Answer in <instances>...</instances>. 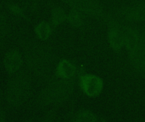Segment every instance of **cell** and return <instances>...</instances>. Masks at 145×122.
Listing matches in <instances>:
<instances>
[{
	"label": "cell",
	"instance_id": "obj_1",
	"mask_svg": "<svg viewBox=\"0 0 145 122\" xmlns=\"http://www.w3.org/2000/svg\"><path fill=\"white\" fill-rule=\"evenodd\" d=\"M21 53L29 72L38 80H47L55 61L53 48L37 39L25 40L21 42Z\"/></svg>",
	"mask_w": 145,
	"mask_h": 122
},
{
	"label": "cell",
	"instance_id": "obj_2",
	"mask_svg": "<svg viewBox=\"0 0 145 122\" xmlns=\"http://www.w3.org/2000/svg\"><path fill=\"white\" fill-rule=\"evenodd\" d=\"M77 85V77L73 79H60L54 76L41 90L37 98L38 108H59L71 98Z\"/></svg>",
	"mask_w": 145,
	"mask_h": 122
},
{
	"label": "cell",
	"instance_id": "obj_3",
	"mask_svg": "<svg viewBox=\"0 0 145 122\" xmlns=\"http://www.w3.org/2000/svg\"><path fill=\"white\" fill-rule=\"evenodd\" d=\"M5 89V99L8 105L17 109L24 105L32 93V80L29 73L18 71L11 75Z\"/></svg>",
	"mask_w": 145,
	"mask_h": 122
},
{
	"label": "cell",
	"instance_id": "obj_4",
	"mask_svg": "<svg viewBox=\"0 0 145 122\" xmlns=\"http://www.w3.org/2000/svg\"><path fill=\"white\" fill-rule=\"evenodd\" d=\"M63 3L76 9L84 14L86 17L105 21L110 18L111 14L108 13L104 6L98 0H60Z\"/></svg>",
	"mask_w": 145,
	"mask_h": 122
},
{
	"label": "cell",
	"instance_id": "obj_5",
	"mask_svg": "<svg viewBox=\"0 0 145 122\" xmlns=\"http://www.w3.org/2000/svg\"><path fill=\"white\" fill-rule=\"evenodd\" d=\"M77 86L85 96L93 99L103 92L105 82L96 74L83 72L77 76Z\"/></svg>",
	"mask_w": 145,
	"mask_h": 122
},
{
	"label": "cell",
	"instance_id": "obj_6",
	"mask_svg": "<svg viewBox=\"0 0 145 122\" xmlns=\"http://www.w3.org/2000/svg\"><path fill=\"white\" fill-rule=\"evenodd\" d=\"M105 24L107 25V40L110 48L114 52H121L125 48V34L122 29V22L111 14Z\"/></svg>",
	"mask_w": 145,
	"mask_h": 122
},
{
	"label": "cell",
	"instance_id": "obj_7",
	"mask_svg": "<svg viewBox=\"0 0 145 122\" xmlns=\"http://www.w3.org/2000/svg\"><path fill=\"white\" fill-rule=\"evenodd\" d=\"M115 16L121 20V21L128 23L145 22V0L117 8L115 10Z\"/></svg>",
	"mask_w": 145,
	"mask_h": 122
},
{
	"label": "cell",
	"instance_id": "obj_8",
	"mask_svg": "<svg viewBox=\"0 0 145 122\" xmlns=\"http://www.w3.org/2000/svg\"><path fill=\"white\" fill-rule=\"evenodd\" d=\"M128 51V59L133 69L139 73L145 75V37L144 31L141 41L131 48Z\"/></svg>",
	"mask_w": 145,
	"mask_h": 122
},
{
	"label": "cell",
	"instance_id": "obj_9",
	"mask_svg": "<svg viewBox=\"0 0 145 122\" xmlns=\"http://www.w3.org/2000/svg\"><path fill=\"white\" fill-rule=\"evenodd\" d=\"M3 67L9 75H14L21 70L24 63L22 53L17 48H13L6 52L3 57Z\"/></svg>",
	"mask_w": 145,
	"mask_h": 122
},
{
	"label": "cell",
	"instance_id": "obj_10",
	"mask_svg": "<svg viewBox=\"0 0 145 122\" xmlns=\"http://www.w3.org/2000/svg\"><path fill=\"white\" fill-rule=\"evenodd\" d=\"M54 76L60 79H73L78 76V69L76 65L68 59L59 60L54 70Z\"/></svg>",
	"mask_w": 145,
	"mask_h": 122
},
{
	"label": "cell",
	"instance_id": "obj_11",
	"mask_svg": "<svg viewBox=\"0 0 145 122\" xmlns=\"http://www.w3.org/2000/svg\"><path fill=\"white\" fill-rule=\"evenodd\" d=\"M54 30V29L49 21L42 20L34 26L33 31H34L36 39L41 42H46L52 36Z\"/></svg>",
	"mask_w": 145,
	"mask_h": 122
},
{
	"label": "cell",
	"instance_id": "obj_12",
	"mask_svg": "<svg viewBox=\"0 0 145 122\" xmlns=\"http://www.w3.org/2000/svg\"><path fill=\"white\" fill-rule=\"evenodd\" d=\"M67 20V12L61 6L54 5L51 8L50 11V20L54 29L58 28Z\"/></svg>",
	"mask_w": 145,
	"mask_h": 122
},
{
	"label": "cell",
	"instance_id": "obj_13",
	"mask_svg": "<svg viewBox=\"0 0 145 122\" xmlns=\"http://www.w3.org/2000/svg\"><path fill=\"white\" fill-rule=\"evenodd\" d=\"M11 31V25L7 14L0 8V46L6 41Z\"/></svg>",
	"mask_w": 145,
	"mask_h": 122
},
{
	"label": "cell",
	"instance_id": "obj_14",
	"mask_svg": "<svg viewBox=\"0 0 145 122\" xmlns=\"http://www.w3.org/2000/svg\"><path fill=\"white\" fill-rule=\"evenodd\" d=\"M85 15L82 14L81 12L76 9H70L67 13V20L66 22L69 23L74 28H82L85 23Z\"/></svg>",
	"mask_w": 145,
	"mask_h": 122
},
{
	"label": "cell",
	"instance_id": "obj_15",
	"mask_svg": "<svg viewBox=\"0 0 145 122\" xmlns=\"http://www.w3.org/2000/svg\"><path fill=\"white\" fill-rule=\"evenodd\" d=\"M76 122H100L98 116L88 109H81L76 112Z\"/></svg>",
	"mask_w": 145,
	"mask_h": 122
},
{
	"label": "cell",
	"instance_id": "obj_16",
	"mask_svg": "<svg viewBox=\"0 0 145 122\" xmlns=\"http://www.w3.org/2000/svg\"><path fill=\"white\" fill-rule=\"evenodd\" d=\"M39 122H61L57 108L50 109L40 120Z\"/></svg>",
	"mask_w": 145,
	"mask_h": 122
},
{
	"label": "cell",
	"instance_id": "obj_17",
	"mask_svg": "<svg viewBox=\"0 0 145 122\" xmlns=\"http://www.w3.org/2000/svg\"><path fill=\"white\" fill-rule=\"evenodd\" d=\"M6 8L8 9V11L15 17H18V18H25L26 17L25 9L16 3H8L6 5Z\"/></svg>",
	"mask_w": 145,
	"mask_h": 122
},
{
	"label": "cell",
	"instance_id": "obj_18",
	"mask_svg": "<svg viewBox=\"0 0 145 122\" xmlns=\"http://www.w3.org/2000/svg\"><path fill=\"white\" fill-rule=\"evenodd\" d=\"M41 0H25V7L30 13L33 14L37 12L40 6Z\"/></svg>",
	"mask_w": 145,
	"mask_h": 122
},
{
	"label": "cell",
	"instance_id": "obj_19",
	"mask_svg": "<svg viewBox=\"0 0 145 122\" xmlns=\"http://www.w3.org/2000/svg\"><path fill=\"white\" fill-rule=\"evenodd\" d=\"M75 115H76L75 110L74 109L70 110L62 122H76L75 121Z\"/></svg>",
	"mask_w": 145,
	"mask_h": 122
},
{
	"label": "cell",
	"instance_id": "obj_20",
	"mask_svg": "<svg viewBox=\"0 0 145 122\" xmlns=\"http://www.w3.org/2000/svg\"><path fill=\"white\" fill-rule=\"evenodd\" d=\"M0 122H6V115L1 108H0Z\"/></svg>",
	"mask_w": 145,
	"mask_h": 122
},
{
	"label": "cell",
	"instance_id": "obj_21",
	"mask_svg": "<svg viewBox=\"0 0 145 122\" xmlns=\"http://www.w3.org/2000/svg\"><path fill=\"white\" fill-rule=\"evenodd\" d=\"M2 101H3V92H2V88H1V86H0V106H1Z\"/></svg>",
	"mask_w": 145,
	"mask_h": 122
},
{
	"label": "cell",
	"instance_id": "obj_22",
	"mask_svg": "<svg viewBox=\"0 0 145 122\" xmlns=\"http://www.w3.org/2000/svg\"><path fill=\"white\" fill-rule=\"evenodd\" d=\"M144 31V37H145V31Z\"/></svg>",
	"mask_w": 145,
	"mask_h": 122
}]
</instances>
